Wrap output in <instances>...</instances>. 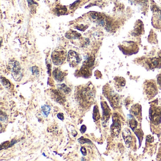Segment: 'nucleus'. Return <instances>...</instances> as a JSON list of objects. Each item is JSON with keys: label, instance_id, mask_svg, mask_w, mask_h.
Wrapping results in <instances>:
<instances>
[{"label": "nucleus", "instance_id": "nucleus-2", "mask_svg": "<svg viewBox=\"0 0 161 161\" xmlns=\"http://www.w3.org/2000/svg\"><path fill=\"white\" fill-rule=\"evenodd\" d=\"M9 69L11 72V75L14 80L20 81L22 79L21 68L19 62L16 60H11L9 63Z\"/></svg>", "mask_w": 161, "mask_h": 161}, {"label": "nucleus", "instance_id": "nucleus-28", "mask_svg": "<svg viewBox=\"0 0 161 161\" xmlns=\"http://www.w3.org/2000/svg\"><path fill=\"white\" fill-rule=\"evenodd\" d=\"M9 144V141H6L1 144V149L7 146Z\"/></svg>", "mask_w": 161, "mask_h": 161}, {"label": "nucleus", "instance_id": "nucleus-10", "mask_svg": "<svg viewBox=\"0 0 161 161\" xmlns=\"http://www.w3.org/2000/svg\"><path fill=\"white\" fill-rule=\"evenodd\" d=\"M123 136L126 145L128 147H130L131 144H132V138L131 133L128 129H125L123 131Z\"/></svg>", "mask_w": 161, "mask_h": 161}, {"label": "nucleus", "instance_id": "nucleus-29", "mask_svg": "<svg viewBox=\"0 0 161 161\" xmlns=\"http://www.w3.org/2000/svg\"><path fill=\"white\" fill-rule=\"evenodd\" d=\"M158 81L159 84H161V75L159 77L158 79Z\"/></svg>", "mask_w": 161, "mask_h": 161}, {"label": "nucleus", "instance_id": "nucleus-22", "mask_svg": "<svg viewBox=\"0 0 161 161\" xmlns=\"http://www.w3.org/2000/svg\"><path fill=\"white\" fill-rule=\"evenodd\" d=\"M78 141L80 142L81 144H84L85 143L91 144V141H90L88 139H87L83 137H81L80 138L78 139Z\"/></svg>", "mask_w": 161, "mask_h": 161}, {"label": "nucleus", "instance_id": "nucleus-14", "mask_svg": "<svg viewBox=\"0 0 161 161\" xmlns=\"http://www.w3.org/2000/svg\"><path fill=\"white\" fill-rule=\"evenodd\" d=\"M1 84L3 86L8 90H11L13 88V85L10 82V81L6 79L5 78L1 77Z\"/></svg>", "mask_w": 161, "mask_h": 161}, {"label": "nucleus", "instance_id": "nucleus-4", "mask_svg": "<svg viewBox=\"0 0 161 161\" xmlns=\"http://www.w3.org/2000/svg\"><path fill=\"white\" fill-rule=\"evenodd\" d=\"M103 93L105 97L107 98L113 107H116L118 105L119 97L117 94L113 90H103Z\"/></svg>", "mask_w": 161, "mask_h": 161}, {"label": "nucleus", "instance_id": "nucleus-19", "mask_svg": "<svg viewBox=\"0 0 161 161\" xmlns=\"http://www.w3.org/2000/svg\"><path fill=\"white\" fill-rule=\"evenodd\" d=\"M156 91V87L154 85V84L153 83L151 84H149L147 85V87H146V91L148 93V94L149 95H152Z\"/></svg>", "mask_w": 161, "mask_h": 161}, {"label": "nucleus", "instance_id": "nucleus-15", "mask_svg": "<svg viewBox=\"0 0 161 161\" xmlns=\"http://www.w3.org/2000/svg\"><path fill=\"white\" fill-rule=\"evenodd\" d=\"M129 124L131 129L133 131L138 126V122L132 115H130L129 116Z\"/></svg>", "mask_w": 161, "mask_h": 161}, {"label": "nucleus", "instance_id": "nucleus-27", "mask_svg": "<svg viewBox=\"0 0 161 161\" xmlns=\"http://www.w3.org/2000/svg\"><path fill=\"white\" fill-rule=\"evenodd\" d=\"M87 130V127L85 125H83L80 128V131L81 133H84Z\"/></svg>", "mask_w": 161, "mask_h": 161}, {"label": "nucleus", "instance_id": "nucleus-7", "mask_svg": "<svg viewBox=\"0 0 161 161\" xmlns=\"http://www.w3.org/2000/svg\"><path fill=\"white\" fill-rule=\"evenodd\" d=\"M79 96V98L80 101H82V102L84 101H88L89 100H91V99L92 98L93 94L92 92L90 91L89 88L85 87L80 91V92L78 94Z\"/></svg>", "mask_w": 161, "mask_h": 161}, {"label": "nucleus", "instance_id": "nucleus-25", "mask_svg": "<svg viewBox=\"0 0 161 161\" xmlns=\"http://www.w3.org/2000/svg\"><path fill=\"white\" fill-rule=\"evenodd\" d=\"M80 151H81L83 156H87V150H86V149L85 148V147H83V146L81 147V149H80Z\"/></svg>", "mask_w": 161, "mask_h": 161}, {"label": "nucleus", "instance_id": "nucleus-6", "mask_svg": "<svg viewBox=\"0 0 161 161\" xmlns=\"http://www.w3.org/2000/svg\"><path fill=\"white\" fill-rule=\"evenodd\" d=\"M111 129L112 135H113L114 136H118L120 133L121 131V123L119 119L115 114L113 116V124L111 127Z\"/></svg>", "mask_w": 161, "mask_h": 161}, {"label": "nucleus", "instance_id": "nucleus-26", "mask_svg": "<svg viewBox=\"0 0 161 161\" xmlns=\"http://www.w3.org/2000/svg\"><path fill=\"white\" fill-rule=\"evenodd\" d=\"M57 117H58V119H59L60 120H61L62 121H63L64 119V114L62 113H58V114H57Z\"/></svg>", "mask_w": 161, "mask_h": 161}, {"label": "nucleus", "instance_id": "nucleus-5", "mask_svg": "<svg viewBox=\"0 0 161 161\" xmlns=\"http://www.w3.org/2000/svg\"><path fill=\"white\" fill-rule=\"evenodd\" d=\"M151 121L156 125L160 123L161 120V113L160 110L155 107H151L149 113Z\"/></svg>", "mask_w": 161, "mask_h": 161}, {"label": "nucleus", "instance_id": "nucleus-3", "mask_svg": "<svg viewBox=\"0 0 161 161\" xmlns=\"http://www.w3.org/2000/svg\"><path fill=\"white\" fill-rule=\"evenodd\" d=\"M67 61L70 67H75L81 62V58L76 52L70 50L68 54Z\"/></svg>", "mask_w": 161, "mask_h": 161}, {"label": "nucleus", "instance_id": "nucleus-11", "mask_svg": "<svg viewBox=\"0 0 161 161\" xmlns=\"http://www.w3.org/2000/svg\"><path fill=\"white\" fill-rule=\"evenodd\" d=\"M54 79L58 82H61L64 80L65 74L59 68H55L52 72Z\"/></svg>", "mask_w": 161, "mask_h": 161}, {"label": "nucleus", "instance_id": "nucleus-21", "mask_svg": "<svg viewBox=\"0 0 161 161\" xmlns=\"http://www.w3.org/2000/svg\"><path fill=\"white\" fill-rule=\"evenodd\" d=\"M80 73L84 77H87L89 76V72L88 69H87V67L81 68L80 70Z\"/></svg>", "mask_w": 161, "mask_h": 161}, {"label": "nucleus", "instance_id": "nucleus-9", "mask_svg": "<svg viewBox=\"0 0 161 161\" xmlns=\"http://www.w3.org/2000/svg\"><path fill=\"white\" fill-rule=\"evenodd\" d=\"M131 113L133 116H135L138 120H141V107L138 104L134 105L130 111Z\"/></svg>", "mask_w": 161, "mask_h": 161}, {"label": "nucleus", "instance_id": "nucleus-18", "mask_svg": "<svg viewBox=\"0 0 161 161\" xmlns=\"http://www.w3.org/2000/svg\"><path fill=\"white\" fill-rule=\"evenodd\" d=\"M161 62V60L158 58H154L150 61L149 64L150 67L156 68L160 65Z\"/></svg>", "mask_w": 161, "mask_h": 161}, {"label": "nucleus", "instance_id": "nucleus-24", "mask_svg": "<svg viewBox=\"0 0 161 161\" xmlns=\"http://www.w3.org/2000/svg\"><path fill=\"white\" fill-rule=\"evenodd\" d=\"M31 71L33 73V74L38 76L39 75V71L38 68L36 67H33L31 68Z\"/></svg>", "mask_w": 161, "mask_h": 161}, {"label": "nucleus", "instance_id": "nucleus-8", "mask_svg": "<svg viewBox=\"0 0 161 161\" xmlns=\"http://www.w3.org/2000/svg\"><path fill=\"white\" fill-rule=\"evenodd\" d=\"M101 106L103 111V121L105 123L109 120L110 115V109L105 102H101Z\"/></svg>", "mask_w": 161, "mask_h": 161}, {"label": "nucleus", "instance_id": "nucleus-13", "mask_svg": "<svg viewBox=\"0 0 161 161\" xmlns=\"http://www.w3.org/2000/svg\"><path fill=\"white\" fill-rule=\"evenodd\" d=\"M65 36L70 39H76L81 36V34L74 31H69L65 34Z\"/></svg>", "mask_w": 161, "mask_h": 161}, {"label": "nucleus", "instance_id": "nucleus-16", "mask_svg": "<svg viewBox=\"0 0 161 161\" xmlns=\"http://www.w3.org/2000/svg\"><path fill=\"white\" fill-rule=\"evenodd\" d=\"M93 117L95 121H98L100 118V114L99 113V108L97 105H95V106H94Z\"/></svg>", "mask_w": 161, "mask_h": 161}, {"label": "nucleus", "instance_id": "nucleus-20", "mask_svg": "<svg viewBox=\"0 0 161 161\" xmlns=\"http://www.w3.org/2000/svg\"><path fill=\"white\" fill-rule=\"evenodd\" d=\"M42 112L45 117H47L51 111V108L48 105H44L41 107Z\"/></svg>", "mask_w": 161, "mask_h": 161}, {"label": "nucleus", "instance_id": "nucleus-12", "mask_svg": "<svg viewBox=\"0 0 161 161\" xmlns=\"http://www.w3.org/2000/svg\"><path fill=\"white\" fill-rule=\"evenodd\" d=\"M53 97L57 102L59 103H63L64 102V97L62 95V94L61 93V92L59 90H54L53 91Z\"/></svg>", "mask_w": 161, "mask_h": 161}, {"label": "nucleus", "instance_id": "nucleus-23", "mask_svg": "<svg viewBox=\"0 0 161 161\" xmlns=\"http://www.w3.org/2000/svg\"><path fill=\"white\" fill-rule=\"evenodd\" d=\"M8 118L6 115L4 113H2L1 111V117H0V120L1 122H5L7 121Z\"/></svg>", "mask_w": 161, "mask_h": 161}, {"label": "nucleus", "instance_id": "nucleus-17", "mask_svg": "<svg viewBox=\"0 0 161 161\" xmlns=\"http://www.w3.org/2000/svg\"><path fill=\"white\" fill-rule=\"evenodd\" d=\"M57 87L60 91L63 92L65 94H69V93H70L71 91L70 88H69V87H68L67 85H66L65 84H59L57 85Z\"/></svg>", "mask_w": 161, "mask_h": 161}, {"label": "nucleus", "instance_id": "nucleus-1", "mask_svg": "<svg viewBox=\"0 0 161 161\" xmlns=\"http://www.w3.org/2000/svg\"><path fill=\"white\" fill-rule=\"evenodd\" d=\"M67 52L66 50L62 47H58L52 52L51 58L52 63L55 65L62 64L66 59Z\"/></svg>", "mask_w": 161, "mask_h": 161}]
</instances>
